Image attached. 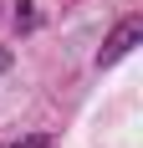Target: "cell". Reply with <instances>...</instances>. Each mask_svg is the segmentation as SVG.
<instances>
[{"label": "cell", "mask_w": 143, "mask_h": 148, "mask_svg": "<svg viewBox=\"0 0 143 148\" xmlns=\"http://www.w3.org/2000/svg\"><path fill=\"white\" fill-rule=\"evenodd\" d=\"M138 36H143V21H138V15H128V21H123V26H118L107 41H102V56H97V66H113L118 56H128Z\"/></svg>", "instance_id": "6da1fadb"}, {"label": "cell", "mask_w": 143, "mask_h": 148, "mask_svg": "<svg viewBox=\"0 0 143 148\" xmlns=\"http://www.w3.org/2000/svg\"><path fill=\"white\" fill-rule=\"evenodd\" d=\"M10 148H51V138H21V143H10Z\"/></svg>", "instance_id": "7a4b0ae2"}]
</instances>
